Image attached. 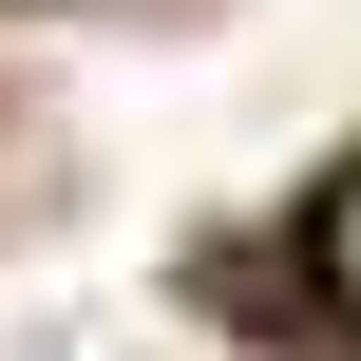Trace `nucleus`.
Instances as JSON below:
<instances>
[{
	"label": "nucleus",
	"instance_id": "f257e3e1",
	"mask_svg": "<svg viewBox=\"0 0 361 361\" xmlns=\"http://www.w3.org/2000/svg\"><path fill=\"white\" fill-rule=\"evenodd\" d=\"M324 305H343V324H361V171H343V190H324Z\"/></svg>",
	"mask_w": 361,
	"mask_h": 361
}]
</instances>
